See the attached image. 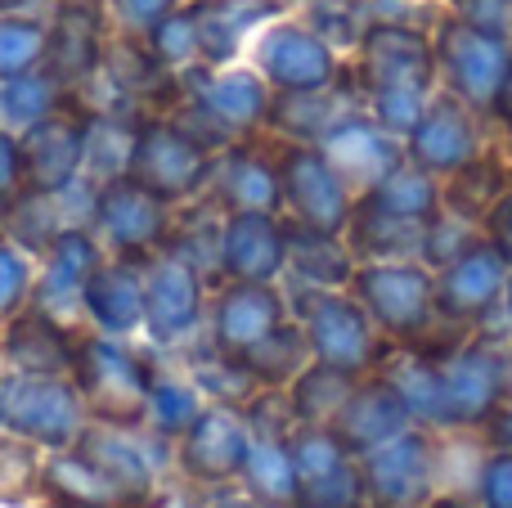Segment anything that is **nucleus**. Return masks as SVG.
<instances>
[{
  "label": "nucleus",
  "mask_w": 512,
  "mask_h": 508,
  "mask_svg": "<svg viewBox=\"0 0 512 508\" xmlns=\"http://www.w3.org/2000/svg\"><path fill=\"white\" fill-rule=\"evenodd\" d=\"M369 508H423L436 495V450L427 428H405L387 446L360 455Z\"/></svg>",
  "instance_id": "9d476101"
},
{
  "label": "nucleus",
  "mask_w": 512,
  "mask_h": 508,
  "mask_svg": "<svg viewBox=\"0 0 512 508\" xmlns=\"http://www.w3.org/2000/svg\"><path fill=\"white\" fill-rule=\"evenodd\" d=\"M77 378L108 423H131L140 414V405L149 401L140 360L126 356L113 342H90L77 356Z\"/></svg>",
  "instance_id": "dca6fc26"
},
{
  "label": "nucleus",
  "mask_w": 512,
  "mask_h": 508,
  "mask_svg": "<svg viewBox=\"0 0 512 508\" xmlns=\"http://www.w3.org/2000/svg\"><path fill=\"white\" fill-rule=\"evenodd\" d=\"M432 50H436V86L450 90L468 108L495 122V99L504 90V77L512 68V41L495 32L463 23L454 14L432 18Z\"/></svg>",
  "instance_id": "f03ea898"
},
{
  "label": "nucleus",
  "mask_w": 512,
  "mask_h": 508,
  "mask_svg": "<svg viewBox=\"0 0 512 508\" xmlns=\"http://www.w3.org/2000/svg\"><path fill=\"white\" fill-rule=\"evenodd\" d=\"M306 356H310V342H306V329L301 324H288L283 320L274 333H265L261 342H252L243 356H234L243 369L265 387H283L306 369Z\"/></svg>",
  "instance_id": "72a5a7b5"
},
{
  "label": "nucleus",
  "mask_w": 512,
  "mask_h": 508,
  "mask_svg": "<svg viewBox=\"0 0 512 508\" xmlns=\"http://www.w3.org/2000/svg\"><path fill=\"white\" fill-rule=\"evenodd\" d=\"M23 176L32 185V194H59L72 185V176L81 171L90 149V135L77 117H41L27 126L23 135Z\"/></svg>",
  "instance_id": "ddd939ff"
},
{
  "label": "nucleus",
  "mask_w": 512,
  "mask_h": 508,
  "mask_svg": "<svg viewBox=\"0 0 512 508\" xmlns=\"http://www.w3.org/2000/svg\"><path fill=\"white\" fill-rule=\"evenodd\" d=\"M54 86H59V81H54L50 72L27 68V72H18V77L5 81V90H0V108H5L18 126H32V122H41V117H50Z\"/></svg>",
  "instance_id": "ea45409f"
},
{
  "label": "nucleus",
  "mask_w": 512,
  "mask_h": 508,
  "mask_svg": "<svg viewBox=\"0 0 512 508\" xmlns=\"http://www.w3.org/2000/svg\"><path fill=\"white\" fill-rule=\"evenodd\" d=\"M126 171L149 194L171 203V198H189L207 185L212 158H207V144H198L180 122H144L126 153Z\"/></svg>",
  "instance_id": "0eeeda50"
},
{
  "label": "nucleus",
  "mask_w": 512,
  "mask_h": 508,
  "mask_svg": "<svg viewBox=\"0 0 512 508\" xmlns=\"http://www.w3.org/2000/svg\"><path fill=\"white\" fill-rule=\"evenodd\" d=\"M504 333H508V347H512V275H508V293H504Z\"/></svg>",
  "instance_id": "4d7b16f0"
},
{
  "label": "nucleus",
  "mask_w": 512,
  "mask_h": 508,
  "mask_svg": "<svg viewBox=\"0 0 512 508\" xmlns=\"http://www.w3.org/2000/svg\"><path fill=\"white\" fill-rule=\"evenodd\" d=\"M472 495L481 508H512V450L495 446L481 459L477 477H472Z\"/></svg>",
  "instance_id": "c03bdc74"
},
{
  "label": "nucleus",
  "mask_w": 512,
  "mask_h": 508,
  "mask_svg": "<svg viewBox=\"0 0 512 508\" xmlns=\"http://www.w3.org/2000/svg\"><path fill=\"white\" fill-rule=\"evenodd\" d=\"M95 243L81 230H68L54 239L50 248V266H45L41 284H36V306L50 320H63V315L77 311V302H86V284L95 275Z\"/></svg>",
  "instance_id": "393cba45"
},
{
  "label": "nucleus",
  "mask_w": 512,
  "mask_h": 508,
  "mask_svg": "<svg viewBox=\"0 0 512 508\" xmlns=\"http://www.w3.org/2000/svg\"><path fill=\"white\" fill-rule=\"evenodd\" d=\"M221 198L234 212H279L283 207L279 167H270L248 149H234L221 167Z\"/></svg>",
  "instance_id": "2f4dec72"
},
{
  "label": "nucleus",
  "mask_w": 512,
  "mask_h": 508,
  "mask_svg": "<svg viewBox=\"0 0 512 508\" xmlns=\"http://www.w3.org/2000/svg\"><path fill=\"white\" fill-rule=\"evenodd\" d=\"M486 126H490V117H481L477 108H468L463 99H454L450 90L436 86V95L427 99L423 117H418L414 131L405 135V158L445 180L459 167H468V162L490 144Z\"/></svg>",
  "instance_id": "6e6552de"
},
{
  "label": "nucleus",
  "mask_w": 512,
  "mask_h": 508,
  "mask_svg": "<svg viewBox=\"0 0 512 508\" xmlns=\"http://www.w3.org/2000/svg\"><path fill=\"white\" fill-rule=\"evenodd\" d=\"M5 423L27 441H41V446H68V441L81 432V405L63 383L27 378L23 387H9Z\"/></svg>",
  "instance_id": "a211bd4d"
},
{
  "label": "nucleus",
  "mask_w": 512,
  "mask_h": 508,
  "mask_svg": "<svg viewBox=\"0 0 512 508\" xmlns=\"http://www.w3.org/2000/svg\"><path fill=\"white\" fill-rule=\"evenodd\" d=\"M508 275L512 266L481 234L463 257H454L450 266L436 270V329H459V333L486 329L495 315H504Z\"/></svg>",
  "instance_id": "423d86ee"
},
{
  "label": "nucleus",
  "mask_w": 512,
  "mask_h": 508,
  "mask_svg": "<svg viewBox=\"0 0 512 508\" xmlns=\"http://www.w3.org/2000/svg\"><path fill=\"white\" fill-rule=\"evenodd\" d=\"M99 50H104V41H99V14L86 0H68L59 9V18H54V27L45 32V72L59 86L63 81L72 86V81L90 77L99 68Z\"/></svg>",
  "instance_id": "4be33fe9"
},
{
  "label": "nucleus",
  "mask_w": 512,
  "mask_h": 508,
  "mask_svg": "<svg viewBox=\"0 0 512 508\" xmlns=\"http://www.w3.org/2000/svg\"><path fill=\"white\" fill-rule=\"evenodd\" d=\"M149 410H153V419H158V428H167V432H180V428H189V423L198 419L194 392H189V387H176V383L153 387Z\"/></svg>",
  "instance_id": "49530a36"
},
{
  "label": "nucleus",
  "mask_w": 512,
  "mask_h": 508,
  "mask_svg": "<svg viewBox=\"0 0 512 508\" xmlns=\"http://www.w3.org/2000/svg\"><path fill=\"white\" fill-rule=\"evenodd\" d=\"M423 508H481L477 495H459V491H445V495H432Z\"/></svg>",
  "instance_id": "5fc2aeb1"
},
{
  "label": "nucleus",
  "mask_w": 512,
  "mask_h": 508,
  "mask_svg": "<svg viewBox=\"0 0 512 508\" xmlns=\"http://www.w3.org/2000/svg\"><path fill=\"white\" fill-rule=\"evenodd\" d=\"M324 158L337 167V176L351 185V194L373 189L391 167L405 162V140L391 135L369 108H346L319 140Z\"/></svg>",
  "instance_id": "f8f14e48"
},
{
  "label": "nucleus",
  "mask_w": 512,
  "mask_h": 508,
  "mask_svg": "<svg viewBox=\"0 0 512 508\" xmlns=\"http://www.w3.org/2000/svg\"><path fill=\"white\" fill-rule=\"evenodd\" d=\"M279 324H283V297L274 293L270 284H248V279H239V284L221 297V306H216V347L234 360V356H243L252 342H261L265 333H274Z\"/></svg>",
  "instance_id": "412c9836"
},
{
  "label": "nucleus",
  "mask_w": 512,
  "mask_h": 508,
  "mask_svg": "<svg viewBox=\"0 0 512 508\" xmlns=\"http://www.w3.org/2000/svg\"><path fill=\"white\" fill-rule=\"evenodd\" d=\"M292 508H369V491H364L360 459L342 464L337 473L319 477V482L297 486V504Z\"/></svg>",
  "instance_id": "58836bf2"
},
{
  "label": "nucleus",
  "mask_w": 512,
  "mask_h": 508,
  "mask_svg": "<svg viewBox=\"0 0 512 508\" xmlns=\"http://www.w3.org/2000/svg\"><path fill=\"white\" fill-rule=\"evenodd\" d=\"M45 482H50L54 491H68V500H81V504H104V500H117V495H122L113 482H104L81 455L77 459H54L50 473H45Z\"/></svg>",
  "instance_id": "37998d69"
},
{
  "label": "nucleus",
  "mask_w": 512,
  "mask_h": 508,
  "mask_svg": "<svg viewBox=\"0 0 512 508\" xmlns=\"http://www.w3.org/2000/svg\"><path fill=\"white\" fill-rule=\"evenodd\" d=\"M248 423L239 419L234 410H212V414H198L189 423V437H185V468L203 482H221V477L243 473L248 464Z\"/></svg>",
  "instance_id": "aec40b11"
},
{
  "label": "nucleus",
  "mask_w": 512,
  "mask_h": 508,
  "mask_svg": "<svg viewBox=\"0 0 512 508\" xmlns=\"http://www.w3.org/2000/svg\"><path fill=\"white\" fill-rule=\"evenodd\" d=\"M355 86L360 99L391 135L405 140L436 95L432 27L409 18H369L355 41Z\"/></svg>",
  "instance_id": "f257e3e1"
},
{
  "label": "nucleus",
  "mask_w": 512,
  "mask_h": 508,
  "mask_svg": "<svg viewBox=\"0 0 512 508\" xmlns=\"http://www.w3.org/2000/svg\"><path fill=\"white\" fill-rule=\"evenodd\" d=\"M14 5H23V0H0V9H14Z\"/></svg>",
  "instance_id": "680f3d73"
},
{
  "label": "nucleus",
  "mask_w": 512,
  "mask_h": 508,
  "mask_svg": "<svg viewBox=\"0 0 512 508\" xmlns=\"http://www.w3.org/2000/svg\"><path fill=\"white\" fill-rule=\"evenodd\" d=\"M194 104L221 126L225 135L252 131V126L265 122L270 113V90H265L261 72H216V77H198V95Z\"/></svg>",
  "instance_id": "b1692460"
},
{
  "label": "nucleus",
  "mask_w": 512,
  "mask_h": 508,
  "mask_svg": "<svg viewBox=\"0 0 512 508\" xmlns=\"http://www.w3.org/2000/svg\"><path fill=\"white\" fill-rule=\"evenodd\" d=\"M23 293H27V266H23V257H18L14 248H5V243H0V315L14 311Z\"/></svg>",
  "instance_id": "09e8293b"
},
{
  "label": "nucleus",
  "mask_w": 512,
  "mask_h": 508,
  "mask_svg": "<svg viewBox=\"0 0 512 508\" xmlns=\"http://www.w3.org/2000/svg\"><path fill=\"white\" fill-rule=\"evenodd\" d=\"M5 347H9V356H14V365H23L27 374H59L72 360L59 320H50V315H41V311L18 320L14 329H9Z\"/></svg>",
  "instance_id": "c9c22d12"
},
{
  "label": "nucleus",
  "mask_w": 512,
  "mask_h": 508,
  "mask_svg": "<svg viewBox=\"0 0 512 508\" xmlns=\"http://www.w3.org/2000/svg\"><path fill=\"white\" fill-rule=\"evenodd\" d=\"M45 59V32L27 18H0V77H18Z\"/></svg>",
  "instance_id": "a19ab883"
},
{
  "label": "nucleus",
  "mask_w": 512,
  "mask_h": 508,
  "mask_svg": "<svg viewBox=\"0 0 512 508\" xmlns=\"http://www.w3.org/2000/svg\"><path fill=\"white\" fill-rule=\"evenodd\" d=\"M81 459H86L104 482H113L122 495H140L144 486H149L144 450L135 446L131 437H122V432H104V428L81 432Z\"/></svg>",
  "instance_id": "473e14b6"
},
{
  "label": "nucleus",
  "mask_w": 512,
  "mask_h": 508,
  "mask_svg": "<svg viewBox=\"0 0 512 508\" xmlns=\"http://www.w3.org/2000/svg\"><path fill=\"white\" fill-rule=\"evenodd\" d=\"M113 5H117V14H122L126 27H153L158 18L171 14L176 0H113Z\"/></svg>",
  "instance_id": "8fccbe9b"
},
{
  "label": "nucleus",
  "mask_w": 512,
  "mask_h": 508,
  "mask_svg": "<svg viewBox=\"0 0 512 508\" xmlns=\"http://www.w3.org/2000/svg\"><path fill=\"white\" fill-rule=\"evenodd\" d=\"M95 221L113 248L144 252V248H153V243H162V234H167V203H162L158 194H149L140 180L117 176L99 189Z\"/></svg>",
  "instance_id": "2eb2a0df"
},
{
  "label": "nucleus",
  "mask_w": 512,
  "mask_h": 508,
  "mask_svg": "<svg viewBox=\"0 0 512 508\" xmlns=\"http://www.w3.org/2000/svg\"><path fill=\"white\" fill-rule=\"evenodd\" d=\"M216 508H261V504H248V500H225V504H216Z\"/></svg>",
  "instance_id": "052dcab7"
},
{
  "label": "nucleus",
  "mask_w": 512,
  "mask_h": 508,
  "mask_svg": "<svg viewBox=\"0 0 512 508\" xmlns=\"http://www.w3.org/2000/svg\"><path fill=\"white\" fill-rule=\"evenodd\" d=\"M18 180H23V149H18V140L0 135V194H9Z\"/></svg>",
  "instance_id": "603ef678"
},
{
  "label": "nucleus",
  "mask_w": 512,
  "mask_h": 508,
  "mask_svg": "<svg viewBox=\"0 0 512 508\" xmlns=\"http://www.w3.org/2000/svg\"><path fill=\"white\" fill-rule=\"evenodd\" d=\"M68 508H81V504H68Z\"/></svg>",
  "instance_id": "e2e57ef3"
},
{
  "label": "nucleus",
  "mask_w": 512,
  "mask_h": 508,
  "mask_svg": "<svg viewBox=\"0 0 512 508\" xmlns=\"http://www.w3.org/2000/svg\"><path fill=\"white\" fill-rule=\"evenodd\" d=\"M508 117H512V68H508V77H504V90H499V99H495V126L508 122Z\"/></svg>",
  "instance_id": "6e6d98bb"
},
{
  "label": "nucleus",
  "mask_w": 512,
  "mask_h": 508,
  "mask_svg": "<svg viewBox=\"0 0 512 508\" xmlns=\"http://www.w3.org/2000/svg\"><path fill=\"white\" fill-rule=\"evenodd\" d=\"M5 414H9V387L0 383V419H5Z\"/></svg>",
  "instance_id": "bf43d9fd"
},
{
  "label": "nucleus",
  "mask_w": 512,
  "mask_h": 508,
  "mask_svg": "<svg viewBox=\"0 0 512 508\" xmlns=\"http://www.w3.org/2000/svg\"><path fill=\"white\" fill-rule=\"evenodd\" d=\"M495 428H490V437H495V446H504V450H512V405H499L495 410Z\"/></svg>",
  "instance_id": "864d4df0"
},
{
  "label": "nucleus",
  "mask_w": 512,
  "mask_h": 508,
  "mask_svg": "<svg viewBox=\"0 0 512 508\" xmlns=\"http://www.w3.org/2000/svg\"><path fill=\"white\" fill-rule=\"evenodd\" d=\"M423 230L427 221H409V216L382 212V207L355 198L342 239L355 261H409L423 252Z\"/></svg>",
  "instance_id": "5701e85b"
},
{
  "label": "nucleus",
  "mask_w": 512,
  "mask_h": 508,
  "mask_svg": "<svg viewBox=\"0 0 512 508\" xmlns=\"http://www.w3.org/2000/svg\"><path fill=\"white\" fill-rule=\"evenodd\" d=\"M149 50L158 63H189L198 54V27H194V9H176V14L158 18L149 27Z\"/></svg>",
  "instance_id": "79ce46f5"
},
{
  "label": "nucleus",
  "mask_w": 512,
  "mask_h": 508,
  "mask_svg": "<svg viewBox=\"0 0 512 508\" xmlns=\"http://www.w3.org/2000/svg\"><path fill=\"white\" fill-rule=\"evenodd\" d=\"M328 428L360 459V455H369V450L387 446V441L400 437L405 428H414V414H409V405L400 401V392L387 378H373V383H355V392L346 396V405L337 410V419L328 423Z\"/></svg>",
  "instance_id": "4468645a"
},
{
  "label": "nucleus",
  "mask_w": 512,
  "mask_h": 508,
  "mask_svg": "<svg viewBox=\"0 0 512 508\" xmlns=\"http://www.w3.org/2000/svg\"><path fill=\"white\" fill-rule=\"evenodd\" d=\"M427 347V342H423ZM445 378V432H468L495 419L508 401V351L486 333H463L454 347H432Z\"/></svg>",
  "instance_id": "20e7f679"
},
{
  "label": "nucleus",
  "mask_w": 512,
  "mask_h": 508,
  "mask_svg": "<svg viewBox=\"0 0 512 508\" xmlns=\"http://www.w3.org/2000/svg\"><path fill=\"white\" fill-rule=\"evenodd\" d=\"M32 477V459L23 446H0V486H23Z\"/></svg>",
  "instance_id": "3c124183"
},
{
  "label": "nucleus",
  "mask_w": 512,
  "mask_h": 508,
  "mask_svg": "<svg viewBox=\"0 0 512 508\" xmlns=\"http://www.w3.org/2000/svg\"><path fill=\"white\" fill-rule=\"evenodd\" d=\"M499 131H504V140H499V144H504V153H508V162H512V117H508V122H499Z\"/></svg>",
  "instance_id": "13d9d810"
},
{
  "label": "nucleus",
  "mask_w": 512,
  "mask_h": 508,
  "mask_svg": "<svg viewBox=\"0 0 512 508\" xmlns=\"http://www.w3.org/2000/svg\"><path fill=\"white\" fill-rule=\"evenodd\" d=\"M342 86V81H337ZM337 86L328 90H279V99H270L265 122H274L292 144H319L324 131L346 113L337 104Z\"/></svg>",
  "instance_id": "7c9ffc66"
},
{
  "label": "nucleus",
  "mask_w": 512,
  "mask_h": 508,
  "mask_svg": "<svg viewBox=\"0 0 512 508\" xmlns=\"http://www.w3.org/2000/svg\"><path fill=\"white\" fill-rule=\"evenodd\" d=\"M198 306H203V288H198V270L189 266L180 252L149 270L144 279V320L158 342H171L180 333L194 329Z\"/></svg>",
  "instance_id": "6ab92c4d"
},
{
  "label": "nucleus",
  "mask_w": 512,
  "mask_h": 508,
  "mask_svg": "<svg viewBox=\"0 0 512 508\" xmlns=\"http://www.w3.org/2000/svg\"><path fill=\"white\" fill-rule=\"evenodd\" d=\"M355 378L360 374H346V369L333 365H310L292 378V410H297L301 423H315V428H328L337 419V410L346 405V396L355 392Z\"/></svg>",
  "instance_id": "f704fd0d"
},
{
  "label": "nucleus",
  "mask_w": 512,
  "mask_h": 508,
  "mask_svg": "<svg viewBox=\"0 0 512 508\" xmlns=\"http://www.w3.org/2000/svg\"><path fill=\"white\" fill-rule=\"evenodd\" d=\"M364 203L382 207V212H396V216H409V221H432L436 212L445 207V194H441V176H432V171H423L418 162H400V167H391L387 176L378 180L373 189H364Z\"/></svg>",
  "instance_id": "c85d7f7f"
},
{
  "label": "nucleus",
  "mask_w": 512,
  "mask_h": 508,
  "mask_svg": "<svg viewBox=\"0 0 512 508\" xmlns=\"http://www.w3.org/2000/svg\"><path fill=\"white\" fill-rule=\"evenodd\" d=\"M283 239H288V266L306 288H346L355 275V257L346 248L342 234L310 230L301 221H283Z\"/></svg>",
  "instance_id": "a878e982"
},
{
  "label": "nucleus",
  "mask_w": 512,
  "mask_h": 508,
  "mask_svg": "<svg viewBox=\"0 0 512 508\" xmlns=\"http://www.w3.org/2000/svg\"><path fill=\"white\" fill-rule=\"evenodd\" d=\"M297 311H301V329H306V342H310V356L319 365L364 374L382 356L378 324L342 288H301Z\"/></svg>",
  "instance_id": "39448f33"
},
{
  "label": "nucleus",
  "mask_w": 512,
  "mask_h": 508,
  "mask_svg": "<svg viewBox=\"0 0 512 508\" xmlns=\"http://www.w3.org/2000/svg\"><path fill=\"white\" fill-rule=\"evenodd\" d=\"M477 239H481V225L477 221H468V216L441 207V212L427 221V230H423V252H418V261H423V266H432V270H441V266H450L454 257H463V252H468Z\"/></svg>",
  "instance_id": "4c0bfd02"
},
{
  "label": "nucleus",
  "mask_w": 512,
  "mask_h": 508,
  "mask_svg": "<svg viewBox=\"0 0 512 508\" xmlns=\"http://www.w3.org/2000/svg\"><path fill=\"white\" fill-rule=\"evenodd\" d=\"M441 9L463 18V23L481 27V32H495L512 41V0H441Z\"/></svg>",
  "instance_id": "a18cd8bd"
},
{
  "label": "nucleus",
  "mask_w": 512,
  "mask_h": 508,
  "mask_svg": "<svg viewBox=\"0 0 512 508\" xmlns=\"http://www.w3.org/2000/svg\"><path fill=\"white\" fill-rule=\"evenodd\" d=\"M194 27H198V54L212 63H225L239 54L248 27L274 18V0H194Z\"/></svg>",
  "instance_id": "bb28decb"
},
{
  "label": "nucleus",
  "mask_w": 512,
  "mask_h": 508,
  "mask_svg": "<svg viewBox=\"0 0 512 508\" xmlns=\"http://www.w3.org/2000/svg\"><path fill=\"white\" fill-rule=\"evenodd\" d=\"M481 234H486L490 248H495L499 257H504L508 266H512V185L495 198V207L481 216Z\"/></svg>",
  "instance_id": "de8ad7c7"
},
{
  "label": "nucleus",
  "mask_w": 512,
  "mask_h": 508,
  "mask_svg": "<svg viewBox=\"0 0 512 508\" xmlns=\"http://www.w3.org/2000/svg\"><path fill=\"white\" fill-rule=\"evenodd\" d=\"M279 185H283V207L292 221L310 225L324 234H346L355 194L337 167L324 158L319 144H288L279 158Z\"/></svg>",
  "instance_id": "1a4fd4ad"
},
{
  "label": "nucleus",
  "mask_w": 512,
  "mask_h": 508,
  "mask_svg": "<svg viewBox=\"0 0 512 508\" xmlns=\"http://www.w3.org/2000/svg\"><path fill=\"white\" fill-rule=\"evenodd\" d=\"M508 185H512L508 153L495 149V144H486L468 167H459L454 176L441 180V194H445V207H450V212H459V216H468V221L481 225V216L495 207V198L504 194Z\"/></svg>",
  "instance_id": "cd10ccee"
},
{
  "label": "nucleus",
  "mask_w": 512,
  "mask_h": 508,
  "mask_svg": "<svg viewBox=\"0 0 512 508\" xmlns=\"http://www.w3.org/2000/svg\"><path fill=\"white\" fill-rule=\"evenodd\" d=\"M86 311L104 324L108 333H122L131 324H140L144 315V279L135 266H104L90 275L86 284Z\"/></svg>",
  "instance_id": "c756f323"
},
{
  "label": "nucleus",
  "mask_w": 512,
  "mask_h": 508,
  "mask_svg": "<svg viewBox=\"0 0 512 508\" xmlns=\"http://www.w3.org/2000/svg\"><path fill=\"white\" fill-rule=\"evenodd\" d=\"M346 293L396 342H427V333L436 329V270L423 266L418 257L355 261Z\"/></svg>",
  "instance_id": "7ed1b4c3"
},
{
  "label": "nucleus",
  "mask_w": 512,
  "mask_h": 508,
  "mask_svg": "<svg viewBox=\"0 0 512 508\" xmlns=\"http://www.w3.org/2000/svg\"><path fill=\"white\" fill-rule=\"evenodd\" d=\"M256 72L274 90H328L342 81L337 45L306 23H270L256 41Z\"/></svg>",
  "instance_id": "9b49d317"
},
{
  "label": "nucleus",
  "mask_w": 512,
  "mask_h": 508,
  "mask_svg": "<svg viewBox=\"0 0 512 508\" xmlns=\"http://www.w3.org/2000/svg\"><path fill=\"white\" fill-rule=\"evenodd\" d=\"M243 473L261 504H297V468H292L288 441H252Z\"/></svg>",
  "instance_id": "e433bc0d"
},
{
  "label": "nucleus",
  "mask_w": 512,
  "mask_h": 508,
  "mask_svg": "<svg viewBox=\"0 0 512 508\" xmlns=\"http://www.w3.org/2000/svg\"><path fill=\"white\" fill-rule=\"evenodd\" d=\"M221 266L234 279L270 284L288 266V239L274 212H234L221 230Z\"/></svg>",
  "instance_id": "f3484780"
}]
</instances>
